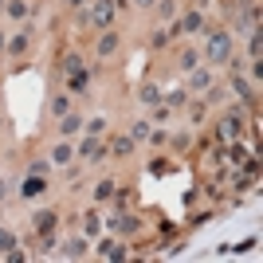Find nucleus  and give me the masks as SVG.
Listing matches in <instances>:
<instances>
[{"mask_svg": "<svg viewBox=\"0 0 263 263\" xmlns=\"http://www.w3.org/2000/svg\"><path fill=\"white\" fill-rule=\"evenodd\" d=\"M110 20H114V4L110 0H94L90 4V24L94 28H110Z\"/></svg>", "mask_w": 263, "mask_h": 263, "instance_id": "f257e3e1", "label": "nucleus"}, {"mask_svg": "<svg viewBox=\"0 0 263 263\" xmlns=\"http://www.w3.org/2000/svg\"><path fill=\"white\" fill-rule=\"evenodd\" d=\"M36 224H40V232H51V224H55V212H40V220H36Z\"/></svg>", "mask_w": 263, "mask_h": 263, "instance_id": "39448f33", "label": "nucleus"}, {"mask_svg": "<svg viewBox=\"0 0 263 263\" xmlns=\"http://www.w3.org/2000/svg\"><path fill=\"white\" fill-rule=\"evenodd\" d=\"M114 47H118V36H103V44H98V51H103V55H110Z\"/></svg>", "mask_w": 263, "mask_h": 263, "instance_id": "423d86ee", "label": "nucleus"}, {"mask_svg": "<svg viewBox=\"0 0 263 263\" xmlns=\"http://www.w3.org/2000/svg\"><path fill=\"white\" fill-rule=\"evenodd\" d=\"M192 87H196V90L208 87V75H205V71H196V75H192Z\"/></svg>", "mask_w": 263, "mask_h": 263, "instance_id": "f8f14e48", "label": "nucleus"}, {"mask_svg": "<svg viewBox=\"0 0 263 263\" xmlns=\"http://www.w3.org/2000/svg\"><path fill=\"white\" fill-rule=\"evenodd\" d=\"M67 157H71V149H67V146H59L55 153H51V161H55V165H63V161H67Z\"/></svg>", "mask_w": 263, "mask_h": 263, "instance_id": "9b49d317", "label": "nucleus"}, {"mask_svg": "<svg viewBox=\"0 0 263 263\" xmlns=\"http://www.w3.org/2000/svg\"><path fill=\"white\" fill-rule=\"evenodd\" d=\"M12 244H16L12 232H4V228H0V251H12Z\"/></svg>", "mask_w": 263, "mask_h": 263, "instance_id": "9d476101", "label": "nucleus"}, {"mask_svg": "<svg viewBox=\"0 0 263 263\" xmlns=\"http://www.w3.org/2000/svg\"><path fill=\"white\" fill-rule=\"evenodd\" d=\"M138 4H153V0H138Z\"/></svg>", "mask_w": 263, "mask_h": 263, "instance_id": "4468645a", "label": "nucleus"}, {"mask_svg": "<svg viewBox=\"0 0 263 263\" xmlns=\"http://www.w3.org/2000/svg\"><path fill=\"white\" fill-rule=\"evenodd\" d=\"M181 28H185V31H196V28H201V16H196V12H189V16H185V24H181Z\"/></svg>", "mask_w": 263, "mask_h": 263, "instance_id": "0eeeda50", "label": "nucleus"}, {"mask_svg": "<svg viewBox=\"0 0 263 263\" xmlns=\"http://www.w3.org/2000/svg\"><path fill=\"white\" fill-rule=\"evenodd\" d=\"M63 130H67V134H75V130H79V118H71V114H67V118H63Z\"/></svg>", "mask_w": 263, "mask_h": 263, "instance_id": "ddd939ff", "label": "nucleus"}, {"mask_svg": "<svg viewBox=\"0 0 263 263\" xmlns=\"http://www.w3.org/2000/svg\"><path fill=\"white\" fill-rule=\"evenodd\" d=\"M228 51H232V44H228V36H224V31H216V36L208 40V55L216 59V63H224V59H228Z\"/></svg>", "mask_w": 263, "mask_h": 263, "instance_id": "f03ea898", "label": "nucleus"}, {"mask_svg": "<svg viewBox=\"0 0 263 263\" xmlns=\"http://www.w3.org/2000/svg\"><path fill=\"white\" fill-rule=\"evenodd\" d=\"M63 251H67V255H83V251H87V244H83V240H71Z\"/></svg>", "mask_w": 263, "mask_h": 263, "instance_id": "6e6552de", "label": "nucleus"}, {"mask_svg": "<svg viewBox=\"0 0 263 263\" xmlns=\"http://www.w3.org/2000/svg\"><path fill=\"white\" fill-rule=\"evenodd\" d=\"M134 149V138H118L114 142V153H130Z\"/></svg>", "mask_w": 263, "mask_h": 263, "instance_id": "1a4fd4ad", "label": "nucleus"}, {"mask_svg": "<svg viewBox=\"0 0 263 263\" xmlns=\"http://www.w3.org/2000/svg\"><path fill=\"white\" fill-rule=\"evenodd\" d=\"M20 192H24V196H40V192H44V181H40V177H31V181L20 185Z\"/></svg>", "mask_w": 263, "mask_h": 263, "instance_id": "20e7f679", "label": "nucleus"}, {"mask_svg": "<svg viewBox=\"0 0 263 263\" xmlns=\"http://www.w3.org/2000/svg\"><path fill=\"white\" fill-rule=\"evenodd\" d=\"M79 153H83V157H87V161H98V157H103V146H98L94 138H87V142H83V149H79Z\"/></svg>", "mask_w": 263, "mask_h": 263, "instance_id": "7ed1b4c3", "label": "nucleus"}]
</instances>
